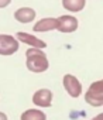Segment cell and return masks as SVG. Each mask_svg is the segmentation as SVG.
<instances>
[{
	"instance_id": "6da1fadb",
	"label": "cell",
	"mask_w": 103,
	"mask_h": 120,
	"mask_svg": "<svg viewBox=\"0 0 103 120\" xmlns=\"http://www.w3.org/2000/svg\"><path fill=\"white\" fill-rule=\"evenodd\" d=\"M26 67L30 72L34 74L45 72L49 67L45 52L40 48H28L26 51Z\"/></svg>"
},
{
	"instance_id": "7a4b0ae2",
	"label": "cell",
	"mask_w": 103,
	"mask_h": 120,
	"mask_svg": "<svg viewBox=\"0 0 103 120\" xmlns=\"http://www.w3.org/2000/svg\"><path fill=\"white\" fill-rule=\"evenodd\" d=\"M85 100L93 107L103 106V79L96 81L89 86L85 95Z\"/></svg>"
},
{
	"instance_id": "3957f363",
	"label": "cell",
	"mask_w": 103,
	"mask_h": 120,
	"mask_svg": "<svg viewBox=\"0 0 103 120\" xmlns=\"http://www.w3.org/2000/svg\"><path fill=\"white\" fill-rule=\"evenodd\" d=\"M18 51V40L10 34H0V55H13Z\"/></svg>"
},
{
	"instance_id": "277c9868",
	"label": "cell",
	"mask_w": 103,
	"mask_h": 120,
	"mask_svg": "<svg viewBox=\"0 0 103 120\" xmlns=\"http://www.w3.org/2000/svg\"><path fill=\"white\" fill-rule=\"evenodd\" d=\"M62 85H64V88H65V90L68 92L69 96H72V98L81 96V93H82V85H81L79 79L75 78L74 75L66 74L64 76V79H62Z\"/></svg>"
},
{
	"instance_id": "5b68a950",
	"label": "cell",
	"mask_w": 103,
	"mask_h": 120,
	"mask_svg": "<svg viewBox=\"0 0 103 120\" xmlns=\"http://www.w3.org/2000/svg\"><path fill=\"white\" fill-rule=\"evenodd\" d=\"M33 103L38 107H49L52 105V92L49 89H38L33 95Z\"/></svg>"
},
{
	"instance_id": "8992f818",
	"label": "cell",
	"mask_w": 103,
	"mask_h": 120,
	"mask_svg": "<svg viewBox=\"0 0 103 120\" xmlns=\"http://www.w3.org/2000/svg\"><path fill=\"white\" fill-rule=\"evenodd\" d=\"M76 30H78V20H76V17L69 16V14L58 17V31L69 34V33H74Z\"/></svg>"
},
{
	"instance_id": "52a82bcc",
	"label": "cell",
	"mask_w": 103,
	"mask_h": 120,
	"mask_svg": "<svg viewBox=\"0 0 103 120\" xmlns=\"http://www.w3.org/2000/svg\"><path fill=\"white\" fill-rule=\"evenodd\" d=\"M33 30H34L35 33H47V31L58 30V19H52V17L41 19L40 21H37V23L34 24Z\"/></svg>"
},
{
	"instance_id": "ba28073f",
	"label": "cell",
	"mask_w": 103,
	"mask_h": 120,
	"mask_svg": "<svg viewBox=\"0 0 103 120\" xmlns=\"http://www.w3.org/2000/svg\"><path fill=\"white\" fill-rule=\"evenodd\" d=\"M16 38H17L18 41H21V42L30 45V48H40V49H42V48L47 47L45 41H42V40H40V38H37L35 35H31V34H28V33H17Z\"/></svg>"
},
{
	"instance_id": "9c48e42d",
	"label": "cell",
	"mask_w": 103,
	"mask_h": 120,
	"mask_svg": "<svg viewBox=\"0 0 103 120\" xmlns=\"http://www.w3.org/2000/svg\"><path fill=\"white\" fill-rule=\"evenodd\" d=\"M14 19L18 23H23V24L31 23L35 19V10L30 9V7H21V9L14 11Z\"/></svg>"
},
{
	"instance_id": "30bf717a",
	"label": "cell",
	"mask_w": 103,
	"mask_h": 120,
	"mask_svg": "<svg viewBox=\"0 0 103 120\" xmlns=\"http://www.w3.org/2000/svg\"><path fill=\"white\" fill-rule=\"evenodd\" d=\"M20 120H47V114L38 109H28L21 113Z\"/></svg>"
},
{
	"instance_id": "8fae6325",
	"label": "cell",
	"mask_w": 103,
	"mask_h": 120,
	"mask_svg": "<svg viewBox=\"0 0 103 120\" xmlns=\"http://www.w3.org/2000/svg\"><path fill=\"white\" fill-rule=\"evenodd\" d=\"M85 4H86V0H62L64 9H66L68 11H72V13H78V11L83 10Z\"/></svg>"
},
{
	"instance_id": "7c38bea8",
	"label": "cell",
	"mask_w": 103,
	"mask_h": 120,
	"mask_svg": "<svg viewBox=\"0 0 103 120\" xmlns=\"http://www.w3.org/2000/svg\"><path fill=\"white\" fill-rule=\"evenodd\" d=\"M10 2H11V0H0V9L7 7V6L10 4Z\"/></svg>"
},
{
	"instance_id": "4fadbf2b",
	"label": "cell",
	"mask_w": 103,
	"mask_h": 120,
	"mask_svg": "<svg viewBox=\"0 0 103 120\" xmlns=\"http://www.w3.org/2000/svg\"><path fill=\"white\" fill-rule=\"evenodd\" d=\"M0 120H7V116L3 112H0Z\"/></svg>"
},
{
	"instance_id": "5bb4252c",
	"label": "cell",
	"mask_w": 103,
	"mask_h": 120,
	"mask_svg": "<svg viewBox=\"0 0 103 120\" xmlns=\"http://www.w3.org/2000/svg\"><path fill=\"white\" fill-rule=\"evenodd\" d=\"M92 120H93V119H92Z\"/></svg>"
}]
</instances>
